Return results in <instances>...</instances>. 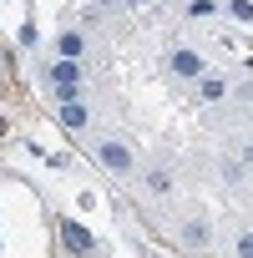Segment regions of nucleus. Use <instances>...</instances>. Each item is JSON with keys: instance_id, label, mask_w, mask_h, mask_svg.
<instances>
[{"instance_id": "8", "label": "nucleus", "mask_w": 253, "mask_h": 258, "mask_svg": "<svg viewBox=\"0 0 253 258\" xmlns=\"http://www.w3.org/2000/svg\"><path fill=\"white\" fill-rule=\"evenodd\" d=\"M228 16L248 26V21H253V0H228Z\"/></svg>"}, {"instance_id": "2", "label": "nucleus", "mask_w": 253, "mask_h": 258, "mask_svg": "<svg viewBox=\"0 0 253 258\" xmlns=\"http://www.w3.org/2000/svg\"><path fill=\"white\" fill-rule=\"evenodd\" d=\"M46 81H51V86H56V96H61V91H71V86H81V66L61 56V61H51V66H46Z\"/></svg>"}, {"instance_id": "6", "label": "nucleus", "mask_w": 253, "mask_h": 258, "mask_svg": "<svg viewBox=\"0 0 253 258\" xmlns=\"http://www.w3.org/2000/svg\"><path fill=\"white\" fill-rule=\"evenodd\" d=\"M81 46H86V41H81V31H61V41H56V51H61L66 61H76V56H81Z\"/></svg>"}, {"instance_id": "7", "label": "nucleus", "mask_w": 253, "mask_h": 258, "mask_svg": "<svg viewBox=\"0 0 253 258\" xmlns=\"http://www.w3.org/2000/svg\"><path fill=\"white\" fill-rule=\"evenodd\" d=\"M223 91H228V81H223V76H203V86H198V96H203V101H218Z\"/></svg>"}, {"instance_id": "12", "label": "nucleus", "mask_w": 253, "mask_h": 258, "mask_svg": "<svg viewBox=\"0 0 253 258\" xmlns=\"http://www.w3.org/2000/svg\"><path fill=\"white\" fill-rule=\"evenodd\" d=\"M243 167H253V147H248V152H243Z\"/></svg>"}, {"instance_id": "3", "label": "nucleus", "mask_w": 253, "mask_h": 258, "mask_svg": "<svg viewBox=\"0 0 253 258\" xmlns=\"http://www.w3.org/2000/svg\"><path fill=\"white\" fill-rule=\"evenodd\" d=\"M172 76L203 81V56H198V51H187V46H177V51H172Z\"/></svg>"}, {"instance_id": "9", "label": "nucleus", "mask_w": 253, "mask_h": 258, "mask_svg": "<svg viewBox=\"0 0 253 258\" xmlns=\"http://www.w3.org/2000/svg\"><path fill=\"white\" fill-rule=\"evenodd\" d=\"M182 238H187L193 248H203V243H208V223H187V233H182Z\"/></svg>"}, {"instance_id": "1", "label": "nucleus", "mask_w": 253, "mask_h": 258, "mask_svg": "<svg viewBox=\"0 0 253 258\" xmlns=\"http://www.w3.org/2000/svg\"><path fill=\"white\" fill-rule=\"evenodd\" d=\"M96 162L106 167V172H116V177H126L137 167V157H132V147L126 142H116V137H106V142H96Z\"/></svg>"}, {"instance_id": "11", "label": "nucleus", "mask_w": 253, "mask_h": 258, "mask_svg": "<svg viewBox=\"0 0 253 258\" xmlns=\"http://www.w3.org/2000/svg\"><path fill=\"white\" fill-rule=\"evenodd\" d=\"M238 258H253V233H243V238H238Z\"/></svg>"}, {"instance_id": "13", "label": "nucleus", "mask_w": 253, "mask_h": 258, "mask_svg": "<svg viewBox=\"0 0 253 258\" xmlns=\"http://www.w3.org/2000/svg\"><path fill=\"white\" fill-rule=\"evenodd\" d=\"M126 6H137V0H126Z\"/></svg>"}, {"instance_id": "4", "label": "nucleus", "mask_w": 253, "mask_h": 258, "mask_svg": "<svg viewBox=\"0 0 253 258\" xmlns=\"http://www.w3.org/2000/svg\"><path fill=\"white\" fill-rule=\"evenodd\" d=\"M61 238H66V248H71V253H91V248H96V238H91L76 218H66V223H61Z\"/></svg>"}, {"instance_id": "10", "label": "nucleus", "mask_w": 253, "mask_h": 258, "mask_svg": "<svg viewBox=\"0 0 253 258\" xmlns=\"http://www.w3.org/2000/svg\"><path fill=\"white\" fill-rule=\"evenodd\" d=\"M213 11H218V6H213V0H193V6H187V16H193V21H208Z\"/></svg>"}, {"instance_id": "5", "label": "nucleus", "mask_w": 253, "mask_h": 258, "mask_svg": "<svg viewBox=\"0 0 253 258\" xmlns=\"http://www.w3.org/2000/svg\"><path fill=\"white\" fill-rule=\"evenodd\" d=\"M56 116H61V126H71V132H81V126H86V106H81V101H61Z\"/></svg>"}]
</instances>
